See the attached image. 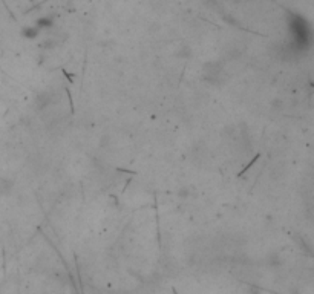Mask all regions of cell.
Listing matches in <instances>:
<instances>
[{
    "label": "cell",
    "mask_w": 314,
    "mask_h": 294,
    "mask_svg": "<svg viewBox=\"0 0 314 294\" xmlns=\"http://www.w3.org/2000/svg\"><path fill=\"white\" fill-rule=\"evenodd\" d=\"M251 294H259L258 291H251Z\"/></svg>",
    "instance_id": "obj_1"
}]
</instances>
